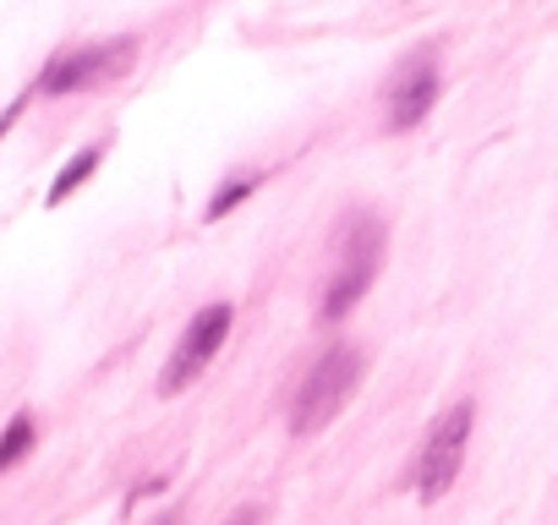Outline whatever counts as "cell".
I'll list each match as a JSON object with an SVG mask.
<instances>
[{
  "instance_id": "cell-1",
  "label": "cell",
  "mask_w": 558,
  "mask_h": 525,
  "mask_svg": "<svg viewBox=\"0 0 558 525\" xmlns=\"http://www.w3.org/2000/svg\"><path fill=\"white\" fill-rule=\"evenodd\" d=\"M384 252H389V224L373 208L345 213V224H340V262H335V274H329V285L318 296V318L324 323L345 318L373 291V280L384 269Z\"/></svg>"
},
{
  "instance_id": "cell-2",
  "label": "cell",
  "mask_w": 558,
  "mask_h": 525,
  "mask_svg": "<svg viewBox=\"0 0 558 525\" xmlns=\"http://www.w3.org/2000/svg\"><path fill=\"white\" fill-rule=\"evenodd\" d=\"M362 373H367V356H362L356 345H329V351L307 367V378L296 383V394H291V432H296V438H318V432L351 405Z\"/></svg>"
},
{
  "instance_id": "cell-3",
  "label": "cell",
  "mask_w": 558,
  "mask_h": 525,
  "mask_svg": "<svg viewBox=\"0 0 558 525\" xmlns=\"http://www.w3.org/2000/svg\"><path fill=\"white\" fill-rule=\"evenodd\" d=\"M471 432H476V400H454L422 438V454H416V498L422 503H438L454 481H460V465H465V449H471Z\"/></svg>"
},
{
  "instance_id": "cell-4",
  "label": "cell",
  "mask_w": 558,
  "mask_h": 525,
  "mask_svg": "<svg viewBox=\"0 0 558 525\" xmlns=\"http://www.w3.org/2000/svg\"><path fill=\"white\" fill-rule=\"evenodd\" d=\"M230 323H235L230 302H208L203 313H192V323L181 329V340H175V351H170V362H165V373H159V394H165V400H170V394H186V389L214 367V356H219L225 340H230Z\"/></svg>"
},
{
  "instance_id": "cell-5",
  "label": "cell",
  "mask_w": 558,
  "mask_h": 525,
  "mask_svg": "<svg viewBox=\"0 0 558 525\" xmlns=\"http://www.w3.org/2000/svg\"><path fill=\"white\" fill-rule=\"evenodd\" d=\"M137 61V39H105V45H83V50H66L45 66L39 77V94L61 99V94H88V88H105L116 77H126Z\"/></svg>"
},
{
  "instance_id": "cell-6",
  "label": "cell",
  "mask_w": 558,
  "mask_h": 525,
  "mask_svg": "<svg viewBox=\"0 0 558 525\" xmlns=\"http://www.w3.org/2000/svg\"><path fill=\"white\" fill-rule=\"evenodd\" d=\"M438 88H444V77H438V50H411V56L395 66L389 88H384V126H389V132L422 126V121L433 115V105H438Z\"/></svg>"
},
{
  "instance_id": "cell-7",
  "label": "cell",
  "mask_w": 558,
  "mask_h": 525,
  "mask_svg": "<svg viewBox=\"0 0 558 525\" xmlns=\"http://www.w3.org/2000/svg\"><path fill=\"white\" fill-rule=\"evenodd\" d=\"M99 164H105V143L83 148V154H77V159H72V164H66V170L56 175V186H50V208H61V203H66V197L77 192V186H88V175H94Z\"/></svg>"
},
{
  "instance_id": "cell-8",
  "label": "cell",
  "mask_w": 558,
  "mask_h": 525,
  "mask_svg": "<svg viewBox=\"0 0 558 525\" xmlns=\"http://www.w3.org/2000/svg\"><path fill=\"white\" fill-rule=\"evenodd\" d=\"M263 181H268L263 170H235V181H225V186L208 197V213H203V219H225V213H230L235 203H246V197H252Z\"/></svg>"
},
{
  "instance_id": "cell-9",
  "label": "cell",
  "mask_w": 558,
  "mask_h": 525,
  "mask_svg": "<svg viewBox=\"0 0 558 525\" xmlns=\"http://www.w3.org/2000/svg\"><path fill=\"white\" fill-rule=\"evenodd\" d=\"M28 449H34V416H12L7 432H0V471H12Z\"/></svg>"
},
{
  "instance_id": "cell-10",
  "label": "cell",
  "mask_w": 558,
  "mask_h": 525,
  "mask_svg": "<svg viewBox=\"0 0 558 525\" xmlns=\"http://www.w3.org/2000/svg\"><path fill=\"white\" fill-rule=\"evenodd\" d=\"M219 525H263V509H257V503H241V509H235V514H225Z\"/></svg>"
},
{
  "instance_id": "cell-11",
  "label": "cell",
  "mask_w": 558,
  "mask_h": 525,
  "mask_svg": "<svg viewBox=\"0 0 558 525\" xmlns=\"http://www.w3.org/2000/svg\"><path fill=\"white\" fill-rule=\"evenodd\" d=\"M17 115H23V105H12L7 115H0V137H7V132H12V121H17Z\"/></svg>"
},
{
  "instance_id": "cell-12",
  "label": "cell",
  "mask_w": 558,
  "mask_h": 525,
  "mask_svg": "<svg viewBox=\"0 0 558 525\" xmlns=\"http://www.w3.org/2000/svg\"><path fill=\"white\" fill-rule=\"evenodd\" d=\"M165 525H175V520H165Z\"/></svg>"
}]
</instances>
